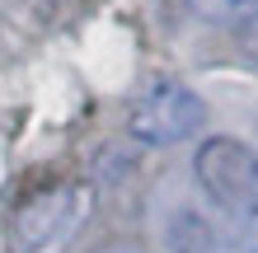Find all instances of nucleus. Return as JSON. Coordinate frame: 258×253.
Listing matches in <instances>:
<instances>
[{"mask_svg":"<svg viewBox=\"0 0 258 253\" xmlns=\"http://www.w3.org/2000/svg\"><path fill=\"white\" fill-rule=\"evenodd\" d=\"M71 206H75L71 188H52V192L28 197L19 211H14V220H10V244H14V253H42L56 234L66 230Z\"/></svg>","mask_w":258,"mask_h":253,"instance_id":"3","label":"nucleus"},{"mask_svg":"<svg viewBox=\"0 0 258 253\" xmlns=\"http://www.w3.org/2000/svg\"><path fill=\"white\" fill-rule=\"evenodd\" d=\"M235 38H239V47H244V52L253 56V61H258V10H253V14H249V19L239 24V28H235Z\"/></svg>","mask_w":258,"mask_h":253,"instance_id":"7","label":"nucleus"},{"mask_svg":"<svg viewBox=\"0 0 258 253\" xmlns=\"http://www.w3.org/2000/svg\"><path fill=\"white\" fill-rule=\"evenodd\" d=\"M164 239H169L174 253H216V234H211V225H207L197 211H178V216H169Z\"/></svg>","mask_w":258,"mask_h":253,"instance_id":"4","label":"nucleus"},{"mask_svg":"<svg viewBox=\"0 0 258 253\" xmlns=\"http://www.w3.org/2000/svg\"><path fill=\"white\" fill-rule=\"evenodd\" d=\"M192 174L202 192L230 220H244L258 211V150L253 145L235 136H207L192 155Z\"/></svg>","mask_w":258,"mask_h":253,"instance_id":"1","label":"nucleus"},{"mask_svg":"<svg viewBox=\"0 0 258 253\" xmlns=\"http://www.w3.org/2000/svg\"><path fill=\"white\" fill-rule=\"evenodd\" d=\"M188 5H192V14H202V19H211V24L239 28V24L258 10V0H188Z\"/></svg>","mask_w":258,"mask_h":253,"instance_id":"5","label":"nucleus"},{"mask_svg":"<svg viewBox=\"0 0 258 253\" xmlns=\"http://www.w3.org/2000/svg\"><path fill=\"white\" fill-rule=\"evenodd\" d=\"M235 244L249 248V253H258V211L244 216V220H235Z\"/></svg>","mask_w":258,"mask_h":253,"instance_id":"6","label":"nucleus"},{"mask_svg":"<svg viewBox=\"0 0 258 253\" xmlns=\"http://www.w3.org/2000/svg\"><path fill=\"white\" fill-rule=\"evenodd\" d=\"M202 117H207L202 99H197L183 80L160 75V80H150L141 94H136L127 127H132V136L141 145H174V141H188L192 131L202 127Z\"/></svg>","mask_w":258,"mask_h":253,"instance_id":"2","label":"nucleus"}]
</instances>
